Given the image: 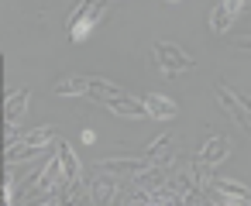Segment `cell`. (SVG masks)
<instances>
[{"mask_svg":"<svg viewBox=\"0 0 251 206\" xmlns=\"http://www.w3.org/2000/svg\"><path fill=\"white\" fill-rule=\"evenodd\" d=\"M145 100V107H148V117H155V120H172L176 114H179V107L169 100V96H162V93H148V96H141Z\"/></svg>","mask_w":251,"mask_h":206,"instance_id":"obj_11","label":"cell"},{"mask_svg":"<svg viewBox=\"0 0 251 206\" xmlns=\"http://www.w3.org/2000/svg\"><path fill=\"white\" fill-rule=\"evenodd\" d=\"M155 62H158V69L165 72V76H182V72H189L193 66H196V59L193 55H186L179 45H172V42H155Z\"/></svg>","mask_w":251,"mask_h":206,"instance_id":"obj_4","label":"cell"},{"mask_svg":"<svg viewBox=\"0 0 251 206\" xmlns=\"http://www.w3.org/2000/svg\"><path fill=\"white\" fill-rule=\"evenodd\" d=\"M234 48H244V52H251V35H248V38H237V42H234Z\"/></svg>","mask_w":251,"mask_h":206,"instance_id":"obj_15","label":"cell"},{"mask_svg":"<svg viewBox=\"0 0 251 206\" xmlns=\"http://www.w3.org/2000/svg\"><path fill=\"white\" fill-rule=\"evenodd\" d=\"M145 158L151 161V165H176V137L172 134H162V137H155L148 148H145Z\"/></svg>","mask_w":251,"mask_h":206,"instance_id":"obj_9","label":"cell"},{"mask_svg":"<svg viewBox=\"0 0 251 206\" xmlns=\"http://www.w3.org/2000/svg\"><path fill=\"white\" fill-rule=\"evenodd\" d=\"M230 155V137L227 134H213V137H206V144L193 155V175H196V182L206 189L210 182H213V172H217V165L224 161Z\"/></svg>","mask_w":251,"mask_h":206,"instance_id":"obj_2","label":"cell"},{"mask_svg":"<svg viewBox=\"0 0 251 206\" xmlns=\"http://www.w3.org/2000/svg\"><path fill=\"white\" fill-rule=\"evenodd\" d=\"M237 100H241V103H244V107L251 110V96H241V93H237Z\"/></svg>","mask_w":251,"mask_h":206,"instance_id":"obj_16","label":"cell"},{"mask_svg":"<svg viewBox=\"0 0 251 206\" xmlns=\"http://www.w3.org/2000/svg\"><path fill=\"white\" fill-rule=\"evenodd\" d=\"M213 93H217L220 107H224V110H227V114H230V117H234V120H237V124H241L248 134H251V110H248V107L237 100V93H230L224 83H217V86H213Z\"/></svg>","mask_w":251,"mask_h":206,"instance_id":"obj_7","label":"cell"},{"mask_svg":"<svg viewBox=\"0 0 251 206\" xmlns=\"http://www.w3.org/2000/svg\"><path fill=\"white\" fill-rule=\"evenodd\" d=\"M103 107H107L110 114H117V117H131V120H141V117H148V107H145V100H134V96H127V93L103 100Z\"/></svg>","mask_w":251,"mask_h":206,"instance_id":"obj_8","label":"cell"},{"mask_svg":"<svg viewBox=\"0 0 251 206\" xmlns=\"http://www.w3.org/2000/svg\"><path fill=\"white\" fill-rule=\"evenodd\" d=\"M86 185H90V199H93L97 206H110V203L121 196V189H124V179H117V175H110V172H103V168L97 165Z\"/></svg>","mask_w":251,"mask_h":206,"instance_id":"obj_5","label":"cell"},{"mask_svg":"<svg viewBox=\"0 0 251 206\" xmlns=\"http://www.w3.org/2000/svg\"><path fill=\"white\" fill-rule=\"evenodd\" d=\"M28 100H31V90H28V86L7 93V107H4V120H7V127H18V120H21L25 110H28Z\"/></svg>","mask_w":251,"mask_h":206,"instance_id":"obj_10","label":"cell"},{"mask_svg":"<svg viewBox=\"0 0 251 206\" xmlns=\"http://www.w3.org/2000/svg\"><path fill=\"white\" fill-rule=\"evenodd\" d=\"M230 21H234V18H230V14H227L220 4L210 11V31H213V35H224V31L230 28Z\"/></svg>","mask_w":251,"mask_h":206,"instance_id":"obj_13","label":"cell"},{"mask_svg":"<svg viewBox=\"0 0 251 206\" xmlns=\"http://www.w3.org/2000/svg\"><path fill=\"white\" fill-rule=\"evenodd\" d=\"M206 199L213 206H251V189L234 179H213L206 185Z\"/></svg>","mask_w":251,"mask_h":206,"instance_id":"obj_3","label":"cell"},{"mask_svg":"<svg viewBox=\"0 0 251 206\" xmlns=\"http://www.w3.org/2000/svg\"><path fill=\"white\" fill-rule=\"evenodd\" d=\"M59 161H62V179H69V182H83V165H79L73 144L59 141Z\"/></svg>","mask_w":251,"mask_h":206,"instance_id":"obj_12","label":"cell"},{"mask_svg":"<svg viewBox=\"0 0 251 206\" xmlns=\"http://www.w3.org/2000/svg\"><path fill=\"white\" fill-rule=\"evenodd\" d=\"M55 96H90V100H110V96H121L124 90L100 79V76H62L55 86H52Z\"/></svg>","mask_w":251,"mask_h":206,"instance_id":"obj_1","label":"cell"},{"mask_svg":"<svg viewBox=\"0 0 251 206\" xmlns=\"http://www.w3.org/2000/svg\"><path fill=\"white\" fill-rule=\"evenodd\" d=\"M220 7H224L230 18H237V14H241V7H244V0H220Z\"/></svg>","mask_w":251,"mask_h":206,"instance_id":"obj_14","label":"cell"},{"mask_svg":"<svg viewBox=\"0 0 251 206\" xmlns=\"http://www.w3.org/2000/svg\"><path fill=\"white\" fill-rule=\"evenodd\" d=\"M100 168L110 172V175H117V179H124V182H131V179L145 175V172L155 168V165L141 155V158H100Z\"/></svg>","mask_w":251,"mask_h":206,"instance_id":"obj_6","label":"cell"}]
</instances>
